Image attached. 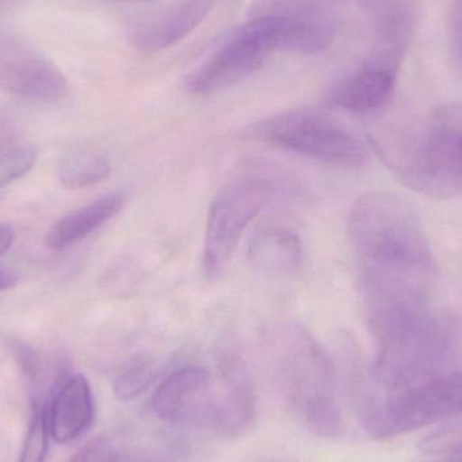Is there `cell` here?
<instances>
[{
	"label": "cell",
	"instance_id": "obj_1",
	"mask_svg": "<svg viewBox=\"0 0 462 462\" xmlns=\"http://www.w3.org/2000/svg\"><path fill=\"white\" fill-rule=\"evenodd\" d=\"M349 233L360 258L366 314L428 311L437 266L417 206L396 192H366L350 210Z\"/></svg>",
	"mask_w": 462,
	"mask_h": 462
},
{
	"label": "cell",
	"instance_id": "obj_2",
	"mask_svg": "<svg viewBox=\"0 0 462 462\" xmlns=\"http://www.w3.org/2000/svg\"><path fill=\"white\" fill-rule=\"evenodd\" d=\"M369 143L404 186L439 199L462 197L461 103L436 108L404 137L371 134Z\"/></svg>",
	"mask_w": 462,
	"mask_h": 462
},
{
	"label": "cell",
	"instance_id": "obj_3",
	"mask_svg": "<svg viewBox=\"0 0 462 462\" xmlns=\"http://www.w3.org/2000/svg\"><path fill=\"white\" fill-rule=\"evenodd\" d=\"M280 384L291 409L311 433L334 437L342 429L333 364L304 328H288L276 344Z\"/></svg>",
	"mask_w": 462,
	"mask_h": 462
},
{
	"label": "cell",
	"instance_id": "obj_4",
	"mask_svg": "<svg viewBox=\"0 0 462 462\" xmlns=\"http://www.w3.org/2000/svg\"><path fill=\"white\" fill-rule=\"evenodd\" d=\"M360 422L376 439H390L462 414V371L437 374L388 395L368 396L356 406Z\"/></svg>",
	"mask_w": 462,
	"mask_h": 462
},
{
	"label": "cell",
	"instance_id": "obj_5",
	"mask_svg": "<svg viewBox=\"0 0 462 462\" xmlns=\"http://www.w3.org/2000/svg\"><path fill=\"white\" fill-rule=\"evenodd\" d=\"M252 137L341 168L363 167L368 149L344 127L311 111H288L255 125Z\"/></svg>",
	"mask_w": 462,
	"mask_h": 462
},
{
	"label": "cell",
	"instance_id": "obj_6",
	"mask_svg": "<svg viewBox=\"0 0 462 462\" xmlns=\"http://www.w3.org/2000/svg\"><path fill=\"white\" fill-rule=\"evenodd\" d=\"M273 197L271 184L258 179L236 181L219 192L208 213L202 268L208 279L229 268L242 234Z\"/></svg>",
	"mask_w": 462,
	"mask_h": 462
},
{
	"label": "cell",
	"instance_id": "obj_7",
	"mask_svg": "<svg viewBox=\"0 0 462 462\" xmlns=\"http://www.w3.org/2000/svg\"><path fill=\"white\" fill-rule=\"evenodd\" d=\"M280 51V35L271 16L247 22L222 43L221 48L192 73L187 88L197 97L224 91L257 72L266 57Z\"/></svg>",
	"mask_w": 462,
	"mask_h": 462
},
{
	"label": "cell",
	"instance_id": "obj_8",
	"mask_svg": "<svg viewBox=\"0 0 462 462\" xmlns=\"http://www.w3.org/2000/svg\"><path fill=\"white\" fill-rule=\"evenodd\" d=\"M153 410L162 422L217 430L218 390L210 372L186 366L165 377L153 395Z\"/></svg>",
	"mask_w": 462,
	"mask_h": 462
},
{
	"label": "cell",
	"instance_id": "obj_9",
	"mask_svg": "<svg viewBox=\"0 0 462 462\" xmlns=\"http://www.w3.org/2000/svg\"><path fill=\"white\" fill-rule=\"evenodd\" d=\"M0 89L35 102H57L69 84L62 70L30 43L0 32Z\"/></svg>",
	"mask_w": 462,
	"mask_h": 462
},
{
	"label": "cell",
	"instance_id": "obj_10",
	"mask_svg": "<svg viewBox=\"0 0 462 462\" xmlns=\"http://www.w3.org/2000/svg\"><path fill=\"white\" fill-rule=\"evenodd\" d=\"M222 385L218 390L217 433L234 437L249 428L254 420V387L249 369L236 346L222 347L219 353Z\"/></svg>",
	"mask_w": 462,
	"mask_h": 462
},
{
	"label": "cell",
	"instance_id": "obj_11",
	"mask_svg": "<svg viewBox=\"0 0 462 462\" xmlns=\"http://www.w3.org/2000/svg\"><path fill=\"white\" fill-rule=\"evenodd\" d=\"M398 60L395 54H387L366 62L334 92V105L358 114L379 110L395 88Z\"/></svg>",
	"mask_w": 462,
	"mask_h": 462
},
{
	"label": "cell",
	"instance_id": "obj_12",
	"mask_svg": "<svg viewBox=\"0 0 462 462\" xmlns=\"http://www.w3.org/2000/svg\"><path fill=\"white\" fill-rule=\"evenodd\" d=\"M95 417L91 385L83 374H73L57 388L48 409L51 436L59 444L78 439Z\"/></svg>",
	"mask_w": 462,
	"mask_h": 462
},
{
	"label": "cell",
	"instance_id": "obj_13",
	"mask_svg": "<svg viewBox=\"0 0 462 462\" xmlns=\"http://www.w3.org/2000/svg\"><path fill=\"white\" fill-rule=\"evenodd\" d=\"M216 0H184L167 13L141 24L133 32L132 42L146 53L162 51L191 34L210 14Z\"/></svg>",
	"mask_w": 462,
	"mask_h": 462
},
{
	"label": "cell",
	"instance_id": "obj_14",
	"mask_svg": "<svg viewBox=\"0 0 462 462\" xmlns=\"http://www.w3.org/2000/svg\"><path fill=\"white\" fill-rule=\"evenodd\" d=\"M247 260L263 273L274 276L293 274L303 263V246L295 231L287 227H265L249 242Z\"/></svg>",
	"mask_w": 462,
	"mask_h": 462
},
{
	"label": "cell",
	"instance_id": "obj_15",
	"mask_svg": "<svg viewBox=\"0 0 462 462\" xmlns=\"http://www.w3.org/2000/svg\"><path fill=\"white\" fill-rule=\"evenodd\" d=\"M125 206V197L121 192L105 195L86 208L65 217L56 226L49 231V246L53 249H64L78 244L95 230L116 218Z\"/></svg>",
	"mask_w": 462,
	"mask_h": 462
},
{
	"label": "cell",
	"instance_id": "obj_16",
	"mask_svg": "<svg viewBox=\"0 0 462 462\" xmlns=\"http://www.w3.org/2000/svg\"><path fill=\"white\" fill-rule=\"evenodd\" d=\"M110 171V162L100 152L80 148L62 160L59 179L67 189H86L107 179Z\"/></svg>",
	"mask_w": 462,
	"mask_h": 462
},
{
	"label": "cell",
	"instance_id": "obj_17",
	"mask_svg": "<svg viewBox=\"0 0 462 462\" xmlns=\"http://www.w3.org/2000/svg\"><path fill=\"white\" fill-rule=\"evenodd\" d=\"M156 365L148 358L129 361L114 379V393L121 401H132L145 393L156 379Z\"/></svg>",
	"mask_w": 462,
	"mask_h": 462
},
{
	"label": "cell",
	"instance_id": "obj_18",
	"mask_svg": "<svg viewBox=\"0 0 462 462\" xmlns=\"http://www.w3.org/2000/svg\"><path fill=\"white\" fill-rule=\"evenodd\" d=\"M420 449L429 455L447 456L449 462H462V414L426 436Z\"/></svg>",
	"mask_w": 462,
	"mask_h": 462
},
{
	"label": "cell",
	"instance_id": "obj_19",
	"mask_svg": "<svg viewBox=\"0 0 462 462\" xmlns=\"http://www.w3.org/2000/svg\"><path fill=\"white\" fill-rule=\"evenodd\" d=\"M69 462H157L143 453L119 447L107 439H97L84 445Z\"/></svg>",
	"mask_w": 462,
	"mask_h": 462
},
{
	"label": "cell",
	"instance_id": "obj_20",
	"mask_svg": "<svg viewBox=\"0 0 462 462\" xmlns=\"http://www.w3.org/2000/svg\"><path fill=\"white\" fill-rule=\"evenodd\" d=\"M48 407L35 410L24 437L19 462H46L49 448Z\"/></svg>",
	"mask_w": 462,
	"mask_h": 462
},
{
	"label": "cell",
	"instance_id": "obj_21",
	"mask_svg": "<svg viewBox=\"0 0 462 462\" xmlns=\"http://www.w3.org/2000/svg\"><path fill=\"white\" fill-rule=\"evenodd\" d=\"M38 159V152L32 146L11 149L0 156V189L26 175Z\"/></svg>",
	"mask_w": 462,
	"mask_h": 462
},
{
	"label": "cell",
	"instance_id": "obj_22",
	"mask_svg": "<svg viewBox=\"0 0 462 462\" xmlns=\"http://www.w3.org/2000/svg\"><path fill=\"white\" fill-rule=\"evenodd\" d=\"M447 32L450 59L462 73V0H449Z\"/></svg>",
	"mask_w": 462,
	"mask_h": 462
},
{
	"label": "cell",
	"instance_id": "obj_23",
	"mask_svg": "<svg viewBox=\"0 0 462 462\" xmlns=\"http://www.w3.org/2000/svg\"><path fill=\"white\" fill-rule=\"evenodd\" d=\"M11 244H13V230L5 225H0V254L7 252Z\"/></svg>",
	"mask_w": 462,
	"mask_h": 462
},
{
	"label": "cell",
	"instance_id": "obj_24",
	"mask_svg": "<svg viewBox=\"0 0 462 462\" xmlns=\"http://www.w3.org/2000/svg\"><path fill=\"white\" fill-rule=\"evenodd\" d=\"M16 284V277L14 274L8 273V272L2 271L0 269V292L2 291L13 288Z\"/></svg>",
	"mask_w": 462,
	"mask_h": 462
},
{
	"label": "cell",
	"instance_id": "obj_25",
	"mask_svg": "<svg viewBox=\"0 0 462 462\" xmlns=\"http://www.w3.org/2000/svg\"><path fill=\"white\" fill-rule=\"evenodd\" d=\"M141 2H152V0H141Z\"/></svg>",
	"mask_w": 462,
	"mask_h": 462
},
{
	"label": "cell",
	"instance_id": "obj_26",
	"mask_svg": "<svg viewBox=\"0 0 462 462\" xmlns=\"http://www.w3.org/2000/svg\"><path fill=\"white\" fill-rule=\"evenodd\" d=\"M0 2H2V0H0Z\"/></svg>",
	"mask_w": 462,
	"mask_h": 462
}]
</instances>
